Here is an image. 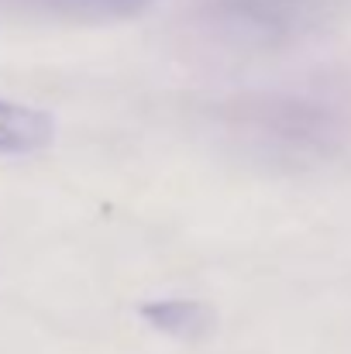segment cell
Wrapping results in <instances>:
<instances>
[{"instance_id":"3957f363","label":"cell","mask_w":351,"mask_h":354,"mask_svg":"<svg viewBox=\"0 0 351 354\" xmlns=\"http://www.w3.org/2000/svg\"><path fill=\"white\" fill-rule=\"evenodd\" d=\"M10 3H24V7H35V10L80 17V21H117V17L141 14L152 0H10Z\"/></svg>"},{"instance_id":"7a4b0ae2","label":"cell","mask_w":351,"mask_h":354,"mask_svg":"<svg viewBox=\"0 0 351 354\" xmlns=\"http://www.w3.org/2000/svg\"><path fill=\"white\" fill-rule=\"evenodd\" d=\"M141 317L148 327H155L159 334L169 337H200L207 330V310L193 299H155L141 306Z\"/></svg>"},{"instance_id":"6da1fadb","label":"cell","mask_w":351,"mask_h":354,"mask_svg":"<svg viewBox=\"0 0 351 354\" xmlns=\"http://www.w3.org/2000/svg\"><path fill=\"white\" fill-rule=\"evenodd\" d=\"M52 141H55L52 114L28 104L0 100V155H31L48 148Z\"/></svg>"}]
</instances>
